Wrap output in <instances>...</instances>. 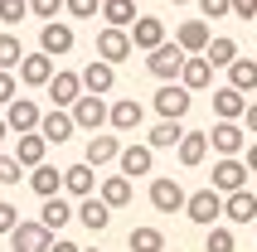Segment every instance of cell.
<instances>
[{
    "mask_svg": "<svg viewBox=\"0 0 257 252\" xmlns=\"http://www.w3.org/2000/svg\"><path fill=\"white\" fill-rule=\"evenodd\" d=\"M10 238V252H49L54 242V228L44 223V218H20V223L5 233Z\"/></svg>",
    "mask_w": 257,
    "mask_h": 252,
    "instance_id": "6da1fadb",
    "label": "cell"
},
{
    "mask_svg": "<svg viewBox=\"0 0 257 252\" xmlns=\"http://www.w3.org/2000/svg\"><path fill=\"white\" fill-rule=\"evenodd\" d=\"M185 49H180V39H165V44H156V49H151V58H146V68H151V78H160V83H175V78H180V73H185Z\"/></svg>",
    "mask_w": 257,
    "mask_h": 252,
    "instance_id": "7a4b0ae2",
    "label": "cell"
},
{
    "mask_svg": "<svg viewBox=\"0 0 257 252\" xmlns=\"http://www.w3.org/2000/svg\"><path fill=\"white\" fill-rule=\"evenodd\" d=\"M185 218L199 223V228H214L218 218H223V194H218L214 184H209V189H194V194L185 199Z\"/></svg>",
    "mask_w": 257,
    "mask_h": 252,
    "instance_id": "3957f363",
    "label": "cell"
},
{
    "mask_svg": "<svg viewBox=\"0 0 257 252\" xmlns=\"http://www.w3.org/2000/svg\"><path fill=\"white\" fill-rule=\"evenodd\" d=\"M68 112H73V121H78V131H102V126H107V116H112V107L102 102V92H83Z\"/></svg>",
    "mask_w": 257,
    "mask_h": 252,
    "instance_id": "277c9868",
    "label": "cell"
},
{
    "mask_svg": "<svg viewBox=\"0 0 257 252\" xmlns=\"http://www.w3.org/2000/svg\"><path fill=\"white\" fill-rule=\"evenodd\" d=\"M247 160H238V155H218L214 160V189L218 194H233V189H243L247 184Z\"/></svg>",
    "mask_w": 257,
    "mask_h": 252,
    "instance_id": "5b68a950",
    "label": "cell"
},
{
    "mask_svg": "<svg viewBox=\"0 0 257 252\" xmlns=\"http://www.w3.org/2000/svg\"><path fill=\"white\" fill-rule=\"evenodd\" d=\"M97 54L107 58V63H121V58H131V54H136L131 29H121V25H102V34H97Z\"/></svg>",
    "mask_w": 257,
    "mask_h": 252,
    "instance_id": "8992f818",
    "label": "cell"
},
{
    "mask_svg": "<svg viewBox=\"0 0 257 252\" xmlns=\"http://www.w3.org/2000/svg\"><path fill=\"white\" fill-rule=\"evenodd\" d=\"M209 146H214L218 155H243V151H247V126L223 121V116H218L214 131H209Z\"/></svg>",
    "mask_w": 257,
    "mask_h": 252,
    "instance_id": "52a82bcc",
    "label": "cell"
},
{
    "mask_svg": "<svg viewBox=\"0 0 257 252\" xmlns=\"http://www.w3.org/2000/svg\"><path fill=\"white\" fill-rule=\"evenodd\" d=\"M185 184L180 180H170V175H160V180H151V209H160V213H180L185 209Z\"/></svg>",
    "mask_w": 257,
    "mask_h": 252,
    "instance_id": "ba28073f",
    "label": "cell"
},
{
    "mask_svg": "<svg viewBox=\"0 0 257 252\" xmlns=\"http://www.w3.org/2000/svg\"><path fill=\"white\" fill-rule=\"evenodd\" d=\"M73 25L68 20H44V29H39V49L44 54H54V58H63V54H73Z\"/></svg>",
    "mask_w": 257,
    "mask_h": 252,
    "instance_id": "9c48e42d",
    "label": "cell"
},
{
    "mask_svg": "<svg viewBox=\"0 0 257 252\" xmlns=\"http://www.w3.org/2000/svg\"><path fill=\"white\" fill-rule=\"evenodd\" d=\"M54 63H58V58L44 54V49H39V54H25V58H20V83H25V87H49V78L58 73Z\"/></svg>",
    "mask_w": 257,
    "mask_h": 252,
    "instance_id": "30bf717a",
    "label": "cell"
},
{
    "mask_svg": "<svg viewBox=\"0 0 257 252\" xmlns=\"http://www.w3.org/2000/svg\"><path fill=\"white\" fill-rule=\"evenodd\" d=\"M223 218L228 223H238V228H247V223H257V194L252 189H233V194H223Z\"/></svg>",
    "mask_w": 257,
    "mask_h": 252,
    "instance_id": "8fae6325",
    "label": "cell"
},
{
    "mask_svg": "<svg viewBox=\"0 0 257 252\" xmlns=\"http://www.w3.org/2000/svg\"><path fill=\"white\" fill-rule=\"evenodd\" d=\"M49 97H54V107H73V102L83 97L87 87H83V73H68V68H58L54 78H49V87H44Z\"/></svg>",
    "mask_w": 257,
    "mask_h": 252,
    "instance_id": "7c38bea8",
    "label": "cell"
},
{
    "mask_svg": "<svg viewBox=\"0 0 257 252\" xmlns=\"http://www.w3.org/2000/svg\"><path fill=\"white\" fill-rule=\"evenodd\" d=\"M189 102H194V92H189V87L175 78V83H160V92H156V112H160V116H185V112H189Z\"/></svg>",
    "mask_w": 257,
    "mask_h": 252,
    "instance_id": "4fadbf2b",
    "label": "cell"
},
{
    "mask_svg": "<svg viewBox=\"0 0 257 252\" xmlns=\"http://www.w3.org/2000/svg\"><path fill=\"white\" fill-rule=\"evenodd\" d=\"M243 112H247V92H243V87H233V83L214 87V116H223V121H243Z\"/></svg>",
    "mask_w": 257,
    "mask_h": 252,
    "instance_id": "5bb4252c",
    "label": "cell"
},
{
    "mask_svg": "<svg viewBox=\"0 0 257 252\" xmlns=\"http://www.w3.org/2000/svg\"><path fill=\"white\" fill-rule=\"evenodd\" d=\"M116 165H121V175H151L156 170V146L146 141V146H121V155H116Z\"/></svg>",
    "mask_w": 257,
    "mask_h": 252,
    "instance_id": "9a60e30c",
    "label": "cell"
},
{
    "mask_svg": "<svg viewBox=\"0 0 257 252\" xmlns=\"http://www.w3.org/2000/svg\"><path fill=\"white\" fill-rule=\"evenodd\" d=\"M63 189H68L73 199H87V194H97V165H87V160L68 165V170H63Z\"/></svg>",
    "mask_w": 257,
    "mask_h": 252,
    "instance_id": "2e32d148",
    "label": "cell"
},
{
    "mask_svg": "<svg viewBox=\"0 0 257 252\" xmlns=\"http://www.w3.org/2000/svg\"><path fill=\"white\" fill-rule=\"evenodd\" d=\"M5 121H10V131H39L44 112H39V102L15 97V102H5Z\"/></svg>",
    "mask_w": 257,
    "mask_h": 252,
    "instance_id": "e0dca14e",
    "label": "cell"
},
{
    "mask_svg": "<svg viewBox=\"0 0 257 252\" xmlns=\"http://www.w3.org/2000/svg\"><path fill=\"white\" fill-rule=\"evenodd\" d=\"M141 121H146V107H141L136 97L112 102V116H107V126H112V131H121V136H126V131H141Z\"/></svg>",
    "mask_w": 257,
    "mask_h": 252,
    "instance_id": "ac0fdd59",
    "label": "cell"
},
{
    "mask_svg": "<svg viewBox=\"0 0 257 252\" xmlns=\"http://www.w3.org/2000/svg\"><path fill=\"white\" fill-rule=\"evenodd\" d=\"M83 87H87V92H102V97H107V92L116 87V63H107V58L97 54V58L83 68Z\"/></svg>",
    "mask_w": 257,
    "mask_h": 252,
    "instance_id": "d6986e66",
    "label": "cell"
},
{
    "mask_svg": "<svg viewBox=\"0 0 257 252\" xmlns=\"http://www.w3.org/2000/svg\"><path fill=\"white\" fill-rule=\"evenodd\" d=\"M39 131H44V141H49V146H63V141H68L73 131H78V121H73V112H63V107H54V112H44Z\"/></svg>",
    "mask_w": 257,
    "mask_h": 252,
    "instance_id": "ffe728a7",
    "label": "cell"
},
{
    "mask_svg": "<svg viewBox=\"0 0 257 252\" xmlns=\"http://www.w3.org/2000/svg\"><path fill=\"white\" fill-rule=\"evenodd\" d=\"M131 44L136 49H156V44H165V20H156V15H136V25H131Z\"/></svg>",
    "mask_w": 257,
    "mask_h": 252,
    "instance_id": "44dd1931",
    "label": "cell"
},
{
    "mask_svg": "<svg viewBox=\"0 0 257 252\" xmlns=\"http://www.w3.org/2000/svg\"><path fill=\"white\" fill-rule=\"evenodd\" d=\"M175 151H180V165L194 170V165H204V160H209V151H214V146H209V131H185V141H180Z\"/></svg>",
    "mask_w": 257,
    "mask_h": 252,
    "instance_id": "7402d4cb",
    "label": "cell"
},
{
    "mask_svg": "<svg viewBox=\"0 0 257 252\" xmlns=\"http://www.w3.org/2000/svg\"><path fill=\"white\" fill-rule=\"evenodd\" d=\"M78 218H83V228L102 233V228L112 223V204H107L102 194H87V199H78Z\"/></svg>",
    "mask_w": 257,
    "mask_h": 252,
    "instance_id": "603a6c76",
    "label": "cell"
},
{
    "mask_svg": "<svg viewBox=\"0 0 257 252\" xmlns=\"http://www.w3.org/2000/svg\"><path fill=\"white\" fill-rule=\"evenodd\" d=\"M180 83H185L189 92H204V87L214 83V63H209L204 54H189V58H185V73H180Z\"/></svg>",
    "mask_w": 257,
    "mask_h": 252,
    "instance_id": "cb8c5ba5",
    "label": "cell"
},
{
    "mask_svg": "<svg viewBox=\"0 0 257 252\" xmlns=\"http://www.w3.org/2000/svg\"><path fill=\"white\" fill-rule=\"evenodd\" d=\"M44 151H49L44 131H20V141H15V155H20V165H25V170L44 165Z\"/></svg>",
    "mask_w": 257,
    "mask_h": 252,
    "instance_id": "d4e9b609",
    "label": "cell"
},
{
    "mask_svg": "<svg viewBox=\"0 0 257 252\" xmlns=\"http://www.w3.org/2000/svg\"><path fill=\"white\" fill-rule=\"evenodd\" d=\"M175 39H180V49H185V54H204L214 34H209V25H204V20H185V25L175 29Z\"/></svg>",
    "mask_w": 257,
    "mask_h": 252,
    "instance_id": "484cf974",
    "label": "cell"
},
{
    "mask_svg": "<svg viewBox=\"0 0 257 252\" xmlns=\"http://www.w3.org/2000/svg\"><path fill=\"white\" fill-rule=\"evenodd\" d=\"M151 146H156V151H175V146H180V141H185V126H180V116H160L156 126H151Z\"/></svg>",
    "mask_w": 257,
    "mask_h": 252,
    "instance_id": "4316f807",
    "label": "cell"
},
{
    "mask_svg": "<svg viewBox=\"0 0 257 252\" xmlns=\"http://www.w3.org/2000/svg\"><path fill=\"white\" fill-rule=\"evenodd\" d=\"M116 155H121V141H116V136H97V131H92V141H87V151H83L87 165L102 170V165H112Z\"/></svg>",
    "mask_w": 257,
    "mask_h": 252,
    "instance_id": "83f0119b",
    "label": "cell"
},
{
    "mask_svg": "<svg viewBox=\"0 0 257 252\" xmlns=\"http://www.w3.org/2000/svg\"><path fill=\"white\" fill-rule=\"evenodd\" d=\"M29 189H34L39 199L58 194V189H63V170H54V165H34V170H29Z\"/></svg>",
    "mask_w": 257,
    "mask_h": 252,
    "instance_id": "f1b7e54d",
    "label": "cell"
},
{
    "mask_svg": "<svg viewBox=\"0 0 257 252\" xmlns=\"http://www.w3.org/2000/svg\"><path fill=\"white\" fill-rule=\"evenodd\" d=\"M39 218H44V223H49V228H54V233H58V228L68 223V218H78V209H73L68 199L49 194V199H44V209H39Z\"/></svg>",
    "mask_w": 257,
    "mask_h": 252,
    "instance_id": "f546056e",
    "label": "cell"
},
{
    "mask_svg": "<svg viewBox=\"0 0 257 252\" xmlns=\"http://www.w3.org/2000/svg\"><path fill=\"white\" fill-rule=\"evenodd\" d=\"M97 194L107 199L112 209H126V204H131V175H107V180H102V189H97Z\"/></svg>",
    "mask_w": 257,
    "mask_h": 252,
    "instance_id": "4dcf8cb0",
    "label": "cell"
},
{
    "mask_svg": "<svg viewBox=\"0 0 257 252\" xmlns=\"http://www.w3.org/2000/svg\"><path fill=\"white\" fill-rule=\"evenodd\" d=\"M228 83L243 87L247 97H252V92H257V58H233V63H228Z\"/></svg>",
    "mask_w": 257,
    "mask_h": 252,
    "instance_id": "1f68e13d",
    "label": "cell"
},
{
    "mask_svg": "<svg viewBox=\"0 0 257 252\" xmlns=\"http://www.w3.org/2000/svg\"><path fill=\"white\" fill-rule=\"evenodd\" d=\"M126 247H131V252H165V233L151 228V223H141V228H131Z\"/></svg>",
    "mask_w": 257,
    "mask_h": 252,
    "instance_id": "d6a6232c",
    "label": "cell"
},
{
    "mask_svg": "<svg viewBox=\"0 0 257 252\" xmlns=\"http://www.w3.org/2000/svg\"><path fill=\"white\" fill-rule=\"evenodd\" d=\"M136 5H141V0H102V20L131 29V25H136Z\"/></svg>",
    "mask_w": 257,
    "mask_h": 252,
    "instance_id": "836d02e7",
    "label": "cell"
},
{
    "mask_svg": "<svg viewBox=\"0 0 257 252\" xmlns=\"http://www.w3.org/2000/svg\"><path fill=\"white\" fill-rule=\"evenodd\" d=\"M204 58H209L214 68H228L233 58H238V39H228V34H218V39H209V49H204Z\"/></svg>",
    "mask_w": 257,
    "mask_h": 252,
    "instance_id": "e575fe53",
    "label": "cell"
},
{
    "mask_svg": "<svg viewBox=\"0 0 257 252\" xmlns=\"http://www.w3.org/2000/svg\"><path fill=\"white\" fill-rule=\"evenodd\" d=\"M209 238H204V252H238V238H233V228L214 223V228H204Z\"/></svg>",
    "mask_w": 257,
    "mask_h": 252,
    "instance_id": "d590c367",
    "label": "cell"
},
{
    "mask_svg": "<svg viewBox=\"0 0 257 252\" xmlns=\"http://www.w3.org/2000/svg\"><path fill=\"white\" fill-rule=\"evenodd\" d=\"M20 58H25V44H20V39H15V34H10V29H5V34H0V68H20Z\"/></svg>",
    "mask_w": 257,
    "mask_h": 252,
    "instance_id": "8d00e7d4",
    "label": "cell"
},
{
    "mask_svg": "<svg viewBox=\"0 0 257 252\" xmlns=\"http://www.w3.org/2000/svg\"><path fill=\"white\" fill-rule=\"evenodd\" d=\"M25 15H29V0H0V25L5 29H15Z\"/></svg>",
    "mask_w": 257,
    "mask_h": 252,
    "instance_id": "74e56055",
    "label": "cell"
},
{
    "mask_svg": "<svg viewBox=\"0 0 257 252\" xmlns=\"http://www.w3.org/2000/svg\"><path fill=\"white\" fill-rule=\"evenodd\" d=\"M20 180H25L20 155H0V184H20Z\"/></svg>",
    "mask_w": 257,
    "mask_h": 252,
    "instance_id": "f35d334b",
    "label": "cell"
},
{
    "mask_svg": "<svg viewBox=\"0 0 257 252\" xmlns=\"http://www.w3.org/2000/svg\"><path fill=\"white\" fill-rule=\"evenodd\" d=\"M63 10H68L73 20H92V15H102V0H68Z\"/></svg>",
    "mask_w": 257,
    "mask_h": 252,
    "instance_id": "ab89813d",
    "label": "cell"
},
{
    "mask_svg": "<svg viewBox=\"0 0 257 252\" xmlns=\"http://www.w3.org/2000/svg\"><path fill=\"white\" fill-rule=\"evenodd\" d=\"M63 5H68V0H29V15H39V20H58Z\"/></svg>",
    "mask_w": 257,
    "mask_h": 252,
    "instance_id": "60d3db41",
    "label": "cell"
},
{
    "mask_svg": "<svg viewBox=\"0 0 257 252\" xmlns=\"http://www.w3.org/2000/svg\"><path fill=\"white\" fill-rule=\"evenodd\" d=\"M199 15L204 20H223V15H233V0H199Z\"/></svg>",
    "mask_w": 257,
    "mask_h": 252,
    "instance_id": "b9f144b4",
    "label": "cell"
},
{
    "mask_svg": "<svg viewBox=\"0 0 257 252\" xmlns=\"http://www.w3.org/2000/svg\"><path fill=\"white\" fill-rule=\"evenodd\" d=\"M15 97H20V83H15L10 68H0V107H5V102H15Z\"/></svg>",
    "mask_w": 257,
    "mask_h": 252,
    "instance_id": "7bdbcfd3",
    "label": "cell"
},
{
    "mask_svg": "<svg viewBox=\"0 0 257 252\" xmlns=\"http://www.w3.org/2000/svg\"><path fill=\"white\" fill-rule=\"evenodd\" d=\"M15 223H20V209H15V204H5V199H0V233H10Z\"/></svg>",
    "mask_w": 257,
    "mask_h": 252,
    "instance_id": "ee69618b",
    "label": "cell"
},
{
    "mask_svg": "<svg viewBox=\"0 0 257 252\" xmlns=\"http://www.w3.org/2000/svg\"><path fill=\"white\" fill-rule=\"evenodd\" d=\"M233 15H238V20H247V25H252V20H257V0H233Z\"/></svg>",
    "mask_w": 257,
    "mask_h": 252,
    "instance_id": "f6af8a7d",
    "label": "cell"
},
{
    "mask_svg": "<svg viewBox=\"0 0 257 252\" xmlns=\"http://www.w3.org/2000/svg\"><path fill=\"white\" fill-rule=\"evenodd\" d=\"M243 126H247V136H257V97H247V112H243Z\"/></svg>",
    "mask_w": 257,
    "mask_h": 252,
    "instance_id": "bcb514c9",
    "label": "cell"
},
{
    "mask_svg": "<svg viewBox=\"0 0 257 252\" xmlns=\"http://www.w3.org/2000/svg\"><path fill=\"white\" fill-rule=\"evenodd\" d=\"M49 252H83V247H78V242H68V238H58V233H54V242H49Z\"/></svg>",
    "mask_w": 257,
    "mask_h": 252,
    "instance_id": "7dc6e473",
    "label": "cell"
},
{
    "mask_svg": "<svg viewBox=\"0 0 257 252\" xmlns=\"http://www.w3.org/2000/svg\"><path fill=\"white\" fill-rule=\"evenodd\" d=\"M243 160H247V170H252V175H257V136H252V146H247V151H243Z\"/></svg>",
    "mask_w": 257,
    "mask_h": 252,
    "instance_id": "c3c4849f",
    "label": "cell"
},
{
    "mask_svg": "<svg viewBox=\"0 0 257 252\" xmlns=\"http://www.w3.org/2000/svg\"><path fill=\"white\" fill-rule=\"evenodd\" d=\"M5 136H10V121H5V116H0V141H5Z\"/></svg>",
    "mask_w": 257,
    "mask_h": 252,
    "instance_id": "681fc988",
    "label": "cell"
},
{
    "mask_svg": "<svg viewBox=\"0 0 257 252\" xmlns=\"http://www.w3.org/2000/svg\"><path fill=\"white\" fill-rule=\"evenodd\" d=\"M175 5H189V0H175Z\"/></svg>",
    "mask_w": 257,
    "mask_h": 252,
    "instance_id": "f907efd6",
    "label": "cell"
},
{
    "mask_svg": "<svg viewBox=\"0 0 257 252\" xmlns=\"http://www.w3.org/2000/svg\"><path fill=\"white\" fill-rule=\"evenodd\" d=\"M252 25H257V20H252Z\"/></svg>",
    "mask_w": 257,
    "mask_h": 252,
    "instance_id": "816d5d0a",
    "label": "cell"
},
{
    "mask_svg": "<svg viewBox=\"0 0 257 252\" xmlns=\"http://www.w3.org/2000/svg\"><path fill=\"white\" fill-rule=\"evenodd\" d=\"M141 5H146V0H141Z\"/></svg>",
    "mask_w": 257,
    "mask_h": 252,
    "instance_id": "f5cc1de1",
    "label": "cell"
},
{
    "mask_svg": "<svg viewBox=\"0 0 257 252\" xmlns=\"http://www.w3.org/2000/svg\"><path fill=\"white\" fill-rule=\"evenodd\" d=\"M83 252H87V247H83Z\"/></svg>",
    "mask_w": 257,
    "mask_h": 252,
    "instance_id": "db71d44e",
    "label": "cell"
},
{
    "mask_svg": "<svg viewBox=\"0 0 257 252\" xmlns=\"http://www.w3.org/2000/svg\"><path fill=\"white\" fill-rule=\"evenodd\" d=\"M252 228H257V223H252Z\"/></svg>",
    "mask_w": 257,
    "mask_h": 252,
    "instance_id": "11a10c76",
    "label": "cell"
}]
</instances>
